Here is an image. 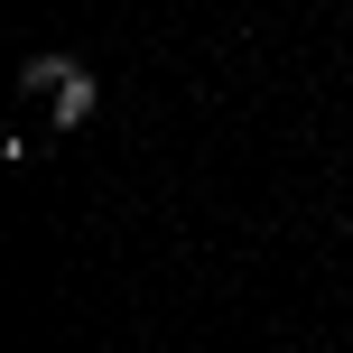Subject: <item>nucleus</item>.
I'll return each mask as SVG.
<instances>
[{
  "instance_id": "f257e3e1",
  "label": "nucleus",
  "mask_w": 353,
  "mask_h": 353,
  "mask_svg": "<svg viewBox=\"0 0 353 353\" xmlns=\"http://www.w3.org/2000/svg\"><path fill=\"white\" fill-rule=\"evenodd\" d=\"M84 121H93V74L74 65L65 84H56V130H84Z\"/></svg>"
},
{
  "instance_id": "f03ea898",
  "label": "nucleus",
  "mask_w": 353,
  "mask_h": 353,
  "mask_svg": "<svg viewBox=\"0 0 353 353\" xmlns=\"http://www.w3.org/2000/svg\"><path fill=\"white\" fill-rule=\"evenodd\" d=\"M65 74H74V56H28V65H19V84H28V93H56Z\"/></svg>"
}]
</instances>
